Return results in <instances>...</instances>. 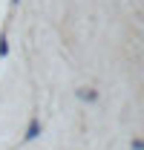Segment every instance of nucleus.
Listing matches in <instances>:
<instances>
[{
	"label": "nucleus",
	"instance_id": "obj_1",
	"mask_svg": "<svg viewBox=\"0 0 144 150\" xmlns=\"http://www.w3.org/2000/svg\"><path fill=\"white\" fill-rule=\"evenodd\" d=\"M37 133H40V124H32V127L26 130V142H29V139H35Z\"/></svg>",
	"mask_w": 144,
	"mask_h": 150
}]
</instances>
